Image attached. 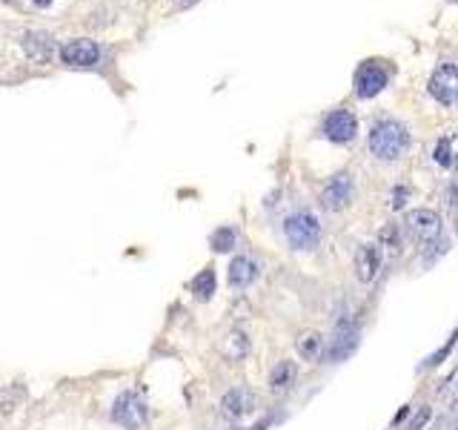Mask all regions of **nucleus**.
Returning a JSON list of instances; mask_svg holds the SVG:
<instances>
[{"mask_svg": "<svg viewBox=\"0 0 458 430\" xmlns=\"http://www.w3.org/2000/svg\"><path fill=\"white\" fill-rule=\"evenodd\" d=\"M149 419V407L135 390H123L112 405V422L126 430H138Z\"/></svg>", "mask_w": 458, "mask_h": 430, "instance_id": "7ed1b4c3", "label": "nucleus"}, {"mask_svg": "<svg viewBox=\"0 0 458 430\" xmlns=\"http://www.w3.org/2000/svg\"><path fill=\"white\" fill-rule=\"evenodd\" d=\"M23 49L32 60L38 63H46L52 58V38L46 35V32H26L23 35Z\"/></svg>", "mask_w": 458, "mask_h": 430, "instance_id": "4468645a", "label": "nucleus"}, {"mask_svg": "<svg viewBox=\"0 0 458 430\" xmlns=\"http://www.w3.org/2000/svg\"><path fill=\"white\" fill-rule=\"evenodd\" d=\"M212 293H215V270L206 267V270H201V273L195 276V281H192V296L198 298V301H209Z\"/></svg>", "mask_w": 458, "mask_h": 430, "instance_id": "f3484780", "label": "nucleus"}, {"mask_svg": "<svg viewBox=\"0 0 458 430\" xmlns=\"http://www.w3.org/2000/svg\"><path fill=\"white\" fill-rule=\"evenodd\" d=\"M284 238L292 250L313 252L321 244V221L313 213H292L284 221Z\"/></svg>", "mask_w": 458, "mask_h": 430, "instance_id": "f03ea898", "label": "nucleus"}, {"mask_svg": "<svg viewBox=\"0 0 458 430\" xmlns=\"http://www.w3.org/2000/svg\"><path fill=\"white\" fill-rule=\"evenodd\" d=\"M430 419H433V407H430V405H421V407L415 410V416L410 419V425H407V430H424Z\"/></svg>", "mask_w": 458, "mask_h": 430, "instance_id": "412c9836", "label": "nucleus"}, {"mask_svg": "<svg viewBox=\"0 0 458 430\" xmlns=\"http://www.w3.org/2000/svg\"><path fill=\"white\" fill-rule=\"evenodd\" d=\"M381 267H384V256H381L378 244H361L355 250V276L361 284H372L378 278Z\"/></svg>", "mask_w": 458, "mask_h": 430, "instance_id": "1a4fd4ad", "label": "nucleus"}, {"mask_svg": "<svg viewBox=\"0 0 458 430\" xmlns=\"http://www.w3.org/2000/svg\"><path fill=\"white\" fill-rule=\"evenodd\" d=\"M296 350L298 356L306 359V361H318L324 356V336L318 330H304L301 336L296 339Z\"/></svg>", "mask_w": 458, "mask_h": 430, "instance_id": "2eb2a0df", "label": "nucleus"}, {"mask_svg": "<svg viewBox=\"0 0 458 430\" xmlns=\"http://www.w3.org/2000/svg\"><path fill=\"white\" fill-rule=\"evenodd\" d=\"M384 86H387V72L378 63H364V67L355 72V95L358 98H375L378 92H384Z\"/></svg>", "mask_w": 458, "mask_h": 430, "instance_id": "9d476101", "label": "nucleus"}, {"mask_svg": "<svg viewBox=\"0 0 458 430\" xmlns=\"http://www.w3.org/2000/svg\"><path fill=\"white\" fill-rule=\"evenodd\" d=\"M407 413H410V407H401V410H398V416H396V422H401V419L407 416Z\"/></svg>", "mask_w": 458, "mask_h": 430, "instance_id": "393cba45", "label": "nucleus"}, {"mask_svg": "<svg viewBox=\"0 0 458 430\" xmlns=\"http://www.w3.org/2000/svg\"><path fill=\"white\" fill-rule=\"evenodd\" d=\"M35 3H38V6H49V3H52V0H35Z\"/></svg>", "mask_w": 458, "mask_h": 430, "instance_id": "a878e982", "label": "nucleus"}, {"mask_svg": "<svg viewBox=\"0 0 458 430\" xmlns=\"http://www.w3.org/2000/svg\"><path fill=\"white\" fill-rule=\"evenodd\" d=\"M407 232L418 244H430L441 235V215L435 210H413L407 215Z\"/></svg>", "mask_w": 458, "mask_h": 430, "instance_id": "0eeeda50", "label": "nucleus"}, {"mask_svg": "<svg viewBox=\"0 0 458 430\" xmlns=\"http://www.w3.org/2000/svg\"><path fill=\"white\" fill-rule=\"evenodd\" d=\"M221 407H224L226 416L241 419V416H247V413L255 407V393L247 390V387H235V390H229L221 399Z\"/></svg>", "mask_w": 458, "mask_h": 430, "instance_id": "f8f14e48", "label": "nucleus"}, {"mask_svg": "<svg viewBox=\"0 0 458 430\" xmlns=\"http://www.w3.org/2000/svg\"><path fill=\"white\" fill-rule=\"evenodd\" d=\"M60 58L69 63V67H95L97 58H101V49H97L95 40L86 38H75L60 49Z\"/></svg>", "mask_w": 458, "mask_h": 430, "instance_id": "9b49d317", "label": "nucleus"}, {"mask_svg": "<svg viewBox=\"0 0 458 430\" xmlns=\"http://www.w3.org/2000/svg\"><path fill=\"white\" fill-rule=\"evenodd\" d=\"M450 204L458 206V184H453V189H450Z\"/></svg>", "mask_w": 458, "mask_h": 430, "instance_id": "b1692460", "label": "nucleus"}, {"mask_svg": "<svg viewBox=\"0 0 458 430\" xmlns=\"http://www.w3.org/2000/svg\"><path fill=\"white\" fill-rule=\"evenodd\" d=\"M410 147V132L398 121H378L370 132V152L378 161H398Z\"/></svg>", "mask_w": 458, "mask_h": 430, "instance_id": "f257e3e1", "label": "nucleus"}, {"mask_svg": "<svg viewBox=\"0 0 458 430\" xmlns=\"http://www.w3.org/2000/svg\"><path fill=\"white\" fill-rule=\"evenodd\" d=\"M352 193H355L352 175L350 172H338V175H333V178L324 184L321 206H324V210H330V213H338V210H344V206L352 201Z\"/></svg>", "mask_w": 458, "mask_h": 430, "instance_id": "39448f33", "label": "nucleus"}, {"mask_svg": "<svg viewBox=\"0 0 458 430\" xmlns=\"http://www.w3.org/2000/svg\"><path fill=\"white\" fill-rule=\"evenodd\" d=\"M358 135V121L347 109H335L324 118V138L333 143H350Z\"/></svg>", "mask_w": 458, "mask_h": 430, "instance_id": "6e6552de", "label": "nucleus"}, {"mask_svg": "<svg viewBox=\"0 0 458 430\" xmlns=\"http://www.w3.org/2000/svg\"><path fill=\"white\" fill-rule=\"evenodd\" d=\"M235 244H238V235L232 227H218L209 235V247L215 252H229V250H235Z\"/></svg>", "mask_w": 458, "mask_h": 430, "instance_id": "a211bd4d", "label": "nucleus"}, {"mask_svg": "<svg viewBox=\"0 0 458 430\" xmlns=\"http://www.w3.org/2000/svg\"><path fill=\"white\" fill-rule=\"evenodd\" d=\"M407 195H410V193H407L404 187H398V189H396V195H392V206H396V210H401V206L407 204Z\"/></svg>", "mask_w": 458, "mask_h": 430, "instance_id": "5701e85b", "label": "nucleus"}, {"mask_svg": "<svg viewBox=\"0 0 458 430\" xmlns=\"http://www.w3.org/2000/svg\"><path fill=\"white\" fill-rule=\"evenodd\" d=\"M378 238H381V244H384V247H392V250H398V247H401V232H398V227H396V224L381 227Z\"/></svg>", "mask_w": 458, "mask_h": 430, "instance_id": "aec40b11", "label": "nucleus"}, {"mask_svg": "<svg viewBox=\"0 0 458 430\" xmlns=\"http://www.w3.org/2000/svg\"><path fill=\"white\" fill-rule=\"evenodd\" d=\"M430 95L444 106L458 104V67L455 63H444V67H438L430 75Z\"/></svg>", "mask_w": 458, "mask_h": 430, "instance_id": "423d86ee", "label": "nucleus"}, {"mask_svg": "<svg viewBox=\"0 0 458 430\" xmlns=\"http://www.w3.org/2000/svg\"><path fill=\"white\" fill-rule=\"evenodd\" d=\"M455 344H458V327L453 330V336L447 339V344H444V347H441V350H438V353H433V356L427 359V368H438V364H441V361H444V359H447V356L453 353V347H455Z\"/></svg>", "mask_w": 458, "mask_h": 430, "instance_id": "6ab92c4d", "label": "nucleus"}, {"mask_svg": "<svg viewBox=\"0 0 458 430\" xmlns=\"http://www.w3.org/2000/svg\"><path fill=\"white\" fill-rule=\"evenodd\" d=\"M433 158H435L441 167H450V164H453V158H450V141H447V138L438 141V147L433 150Z\"/></svg>", "mask_w": 458, "mask_h": 430, "instance_id": "4be33fe9", "label": "nucleus"}, {"mask_svg": "<svg viewBox=\"0 0 458 430\" xmlns=\"http://www.w3.org/2000/svg\"><path fill=\"white\" fill-rule=\"evenodd\" d=\"M358 344H361V330H358V324H350V322H338L335 327V336L330 339V347H324L326 353V361L330 364H338V361H347Z\"/></svg>", "mask_w": 458, "mask_h": 430, "instance_id": "20e7f679", "label": "nucleus"}, {"mask_svg": "<svg viewBox=\"0 0 458 430\" xmlns=\"http://www.w3.org/2000/svg\"><path fill=\"white\" fill-rule=\"evenodd\" d=\"M298 379V368L292 361H278L269 373V390L272 393H287Z\"/></svg>", "mask_w": 458, "mask_h": 430, "instance_id": "dca6fc26", "label": "nucleus"}, {"mask_svg": "<svg viewBox=\"0 0 458 430\" xmlns=\"http://www.w3.org/2000/svg\"><path fill=\"white\" fill-rule=\"evenodd\" d=\"M226 278L235 290H243V287H250L258 278V264L250 256H238V259H232V264H229Z\"/></svg>", "mask_w": 458, "mask_h": 430, "instance_id": "ddd939ff", "label": "nucleus"}, {"mask_svg": "<svg viewBox=\"0 0 458 430\" xmlns=\"http://www.w3.org/2000/svg\"><path fill=\"white\" fill-rule=\"evenodd\" d=\"M455 430H458V425H455Z\"/></svg>", "mask_w": 458, "mask_h": 430, "instance_id": "bb28decb", "label": "nucleus"}]
</instances>
